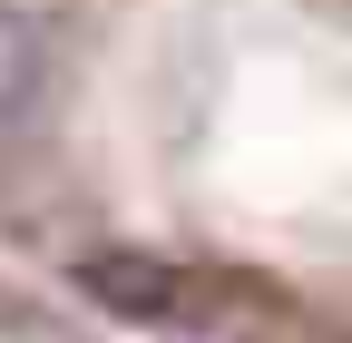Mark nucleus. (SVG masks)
I'll use <instances>...</instances> for the list:
<instances>
[{"label": "nucleus", "instance_id": "f257e3e1", "mask_svg": "<svg viewBox=\"0 0 352 343\" xmlns=\"http://www.w3.org/2000/svg\"><path fill=\"white\" fill-rule=\"evenodd\" d=\"M0 255L118 333L352 343V0H0Z\"/></svg>", "mask_w": 352, "mask_h": 343}, {"label": "nucleus", "instance_id": "f03ea898", "mask_svg": "<svg viewBox=\"0 0 352 343\" xmlns=\"http://www.w3.org/2000/svg\"><path fill=\"white\" fill-rule=\"evenodd\" d=\"M0 343H108V333H98L88 304H69V294L39 284L30 265H20V275L0 265Z\"/></svg>", "mask_w": 352, "mask_h": 343}]
</instances>
